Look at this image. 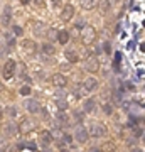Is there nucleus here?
I'll use <instances>...</instances> for the list:
<instances>
[{"mask_svg": "<svg viewBox=\"0 0 145 152\" xmlns=\"http://www.w3.org/2000/svg\"><path fill=\"white\" fill-rule=\"evenodd\" d=\"M98 34H96V29L93 26H85V27L79 29V41L83 42V46H91L95 41H96Z\"/></svg>", "mask_w": 145, "mask_h": 152, "instance_id": "f257e3e1", "label": "nucleus"}, {"mask_svg": "<svg viewBox=\"0 0 145 152\" xmlns=\"http://www.w3.org/2000/svg\"><path fill=\"white\" fill-rule=\"evenodd\" d=\"M88 134L90 137H95V139H100V137H106L108 135V129L103 122H93L88 129Z\"/></svg>", "mask_w": 145, "mask_h": 152, "instance_id": "f03ea898", "label": "nucleus"}, {"mask_svg": "<svg viewBox=\"0 0 145 152\" xmlns=\"http://www.w3.org/2000/svg\"><path fill=\"white\" fill-rule=\"evenodd\" d=\"M85 69L88 71V73H98V71H100V59H98L96 54L86 56V59H85Z\"/></svg>", "mask_w": 145, "mask_h": 152, "instance_id": "7ed1b4c3", "label": "nucleus"}, {"mask_svg": "<svg viewBox=\"0 0 145 152\" xmlns=\"http://www.w3.org/2000/svg\"><path fill=\"white\" fill-rule=\"evenodd\" d=\"M74 139L79 142V144H86V142L90 140V134H88V129H86L85 125H81V124L76 125V129H74Z\"/></svg>", "mask_w": 145, "mask_h": 152, "instance_id": "20e7f679", "label": "nucleus"}, {"mask_svg": "<svg viewBox=\"0 0 145 152\" xmlns=\"http://www.w3.org/2000/svg\"><path fill=\"white\" fill-rule=\"evenodd\" d=\"M76 15V9L73 4H66L64 7H63V10H61V20L63 22H71L73 19H74Z\"/></svg>", "mask_w": 145, "mask_h": 152, "instance_id": "39448f33", "label": "nucleus"}, {"mask_svg": "<svg viewBox=\"0 0 145 152\" xmlns=\"http://www.w3.org/2000/svg\"><path fill=\"white\" fill-rule=\"evenodd\" d=\"M15 71H17V63L14 59H7L5 64H4V71H2L4 73V78L5 80H10Z\"/></svg>", "mask_w": 145, "mask_h": 152, "instance_id": "423d86ee", "label": "nucleus"}, {"mask_svg": "<svg viewBox=\"0 0 145 152\" xmlns=\"http://www.w3.org/2000/svg\"><path fill=\"white\" fill-rule=\"evenodd\" d=\"M17 129H19V132H20L22 135H27L29 132L36 130V124H34L32 120H29V118H24V120L20 122V124L17 125Z\"/></svg>", "mask_w": 145, "mask_h": 152, "instance_id": "0eeeda50", "label": "nucleus"}, {"mask_svg": "<svg viewBox=\"0 0 145 152\" xmlns=\"http://www.w3.org/2000/svg\"><path fill=\"white\" fill-rule=\"evenodd\" d=\"M51 83H52L56 88H66L68 86V78H66L63 73H54L52 76H51Z\"/></svg>", "mask_w": 145, "mask_h": 152, "instance_id": "6e6552de", "label": "nucleus"}, {"mask_svg": "<svg viewBox=\"0 0 145 152\" xmlns=\"http://www.w3.org/2000/svg\"><path fill=\"white\" fill-rule=\"evenodd\" d=\"M32 32H34V36L36 37H46V32H47V29H46V24L44 22H39V20H36V22H32Z\"/></svg>", "mask_w": 145, "mask_h": 152, "instance_id": "1a4fd4ad", "label": "nucleus"}, {"mask_svg": "<svg viewBox=\"0 0 145 152\" xmlns=\"http://www.w3.org/2000/svg\"><path fill=\"white\" fill-rule=\"evenodd\" d=\"M98 85H100V83H98V80L95 78V76H88L85 81H83L85 91H95V90L98 88Z\"/></svg>", "mask_w": 145, "mask_h": 152, "instance_id": "9d476101", "label": "nucleus"}, {"mask_svg": "<svg viewBox=\"0 0 145 152\" xmlns=\"http://www.w3.org/2000/svg\"><path fill=\"white\" fill-rule=\"evenodd\" d=\"M26 110L29 112V113H39V112L42 110V107H41V103H39L37 100L31 98V100L26 102Z\"/></svg>", "mask_w": 145, "mask_h": 152, "instance_id": "9b49d317", "label": "nucleus"}, {"mask_svg": "<svg viewBox=\"0 0 145 152\" xmlns=\"http://www.w3.org/2000/svg\"><path fill=\"white\" fill-rule=\"evenodd\" d=\"M95 110H96V100L93 96L86 98L85 102H83V112L85 113H93Z\"/></svg>", "mask_w": 145, "mask_h": 152, "instance_id": "f8f14e48", "label": "nucleus"}, {"mask_svg": "<svg viewBox=\"0 0 145 152\" xmlns=\"http://www.w3.org/2000/svg\"><path fill=\"white\" fill-rule=\"evenodd\" d=\"M39 142L42 144L44 147H47L49 144H52V132H49V130H41L39 132Z\"/></svg>", "mask_w": 145, "mask_h": 152, "instance_id": "ddd939ff", "label": "nucleus"}, {"mask_svg": "<svg viewBox=\"0 0 145 152\" xmlns=\"http://www.w3.org/2000/svg\"><path fill=\"white\" fill-rule=\"evenodd\" d=\"M56 122L59 124V127H66V125H69V122H71V117L66 112H58L56 113Z\"/></svg>", "mask_w": 145, "mask_h": 152, "instance_id": "4468645a", "label": "nucleus"}, {"mask_svg": "<svg viewBox=\"0 0 145 152\" xmlns=\"http://www.w3.org/2000/svg\"><path fill=\"white\" fill-rule=\"evenodd\" d=\"M20 44H22V48H24V51H26L27 54H34L36 49H37V46H36V42H34L32 39H24Z\"/></svg>", "mask_w": 145, "mask_h": 152, "instance_id": "2eb2a0df", "label": "nucleus"}, {"mask_svg": "<svg viewBox=\"0 0 145 152\" xmlns=\"http://www.w3.org/2000/svg\"><path fill=\"white\" fill-rule=\"evenodd\" d=\"M69 32L66 31V29H61V31H58V37H56V42H59L61 46H66V44L69 42Z\"/></svg>", "mask_w": 145, "mask_h": 152, "instance_id": "dca6fc26", "label": "nucleus"}, {"mask_svg": "<svg viewBox=\"0 0 145 152\" xmlns=\"http://www.w3.org/2000/svg\"><path fill=\"white\" fill-rule=\"evenodd\" d=\"M83 10H95L100 5V0H79Z\"/></svg>", "mask_w": 145, "mask_h": 152, "instance_id": "f3484780", "label": "nucleus"}, {"mask_svg": "<svg viewBox=\"0 0 145 152\" xmlns=\"http://www.w3.org/2000/svg\"><path fill=\"white\" fill-rule=\"evenodd\" d=\"M64 58H66L68 63H71V64H74V63L79 61V54L76 53L74 49H66V51H64Z\"/></svg>", "mask_w": 145, "mask_h": 152, "instance_id": "a211bd4d", "label": "nucleus"}, {"mask_svg": "<svg viewBox=\"0 0 145 152\" xmlns=\"http://www.w3.org/2000/svg\"><path fill=\"white\" fill-rule=\"evenodd\" d=\"M41 51H42V54H44V56H54L58 49H56V46H54V44L44 42L42 46H41Z\"/></svg>", "mask_w": 145, "mask_h": 152, "instance_id": "6ab92c4d", "label": "nucleus"}, {"mask_svg": "<svg viewBox=\"0 0 145 152\" xmlns=\"http://www.w3.org/2000/svg\"><path fill=\"white\" fill-rule=\"evenodd\" d=\"M10 20H12V7L5 5L4 7V15H2V24H4V26H9Z\"/></svg>", "mask_w": 145, "mask_h": 152, "instance_id": "aec40b11", "label": "nucleus"}, {"mask_svg": "<svg viewBox=\"0 0 145 152\" xmlns=\"http://www.w3.org/2000/svg\"><path fill=\"white\" fill-rule=\"evenodd\" d=\"M56 107L61 112H68V108H69V105H68V102H66L64 98H56Z\"/></svg>", "mask_w": 145, "mask_h": 152, "instance_id": "412c9836", "label": "nucleus"}, {"mask_svg": "<svg viewBox=\"0 0 145 152\" xmlns=\"http://www.w3.org/2000/svg\"><path fill=\"white\" fill-rule=\"evenodd\" d=\"M101 108H103V112H105L106 115H113V112H115V107H113V103H110V102L103 103Z\"/></svg>", "mask_w": 145, "mask_h": 152, "instance_id": "4be33fe9", "label": "nucleus"}, {"mask_svg": "<svg viewBox=\"0 0 145 152\" xmlns=\"http://www.w3.org/2000/svg\"><path fill=\"white\" fill-rule=\"evenodd\" d=\"M46 36L51 39V42H56V37H58V29H47Z\"/></svg>", "mask_w": 145, "mask_h": 152, "instance_id": "5701e85b", "label": "nucleus"}, {"mask_svg": "<svg viewBox=\"0 0 145 152\" xmlns=\"http://www.w3.org/2000/svg\"><path fill=\"white\" fill-rule=\"evenodd\" d=\"M68 32H69V37H74V39L79 37V27H78V26L71 27V31H68Z\"/></svg>", "mask_w": 145, "mask_h": 152, "instance_id": "b1692460", "label": "nucleus"}, {"mask_svg": "<svg viewBox=\"0 0 145 152\" xmlns=\"http://www.w3.org/2000/svg\"><path fill=\"white\" fill-rule=\"evenodd\" d=\"M12 34H14L15 37H20L22 34H24V31H22L20 26H14V27H12Z\"/></svg>", "mask_w": 145, "mask_h": 152, "instance_id": "393cba45", "label": "nucleus"}, {"mask_svg": "<svg viewBox=\"0 0 145 152\" xmlns=\"http://www.w3.org/2000/svg\"><path fill=\"white\" fill-rule=\"evenodd\" d=\"M100 149H101V151H115V144H113V142H105Z\"/></svg>", "mask_w": 145, "mask_h": 152, "instance_id": "a878e982", "label": "nucleus"}, {"mask_svg": "<svg viewBox=\"0 0 145 152\" xmlns=\"http://www.w3.org/2000/svg\"><path fill=\"white\" fill-rule=\"evenodd\" d=\"M19 93H20L22 96H29V95H31V86H22L20 90H19Z\"/></svg>", "mask_w": 145, "mask_h": 152, "instance_id": "bb28decb", "label": "nucleus"}, {"mask_svg": "<svg viewBox=\"0 0 145 152\" xmlns=\"http://www.w3.org/2000/svg\"><path fill=\"white\" fill-rule=\"evenodd\" d=\"M73 115H74V118L78 120V124H83V117H85L86 113H85V112H74Z\"/></svg>", "mask_w": 145, "mask_h": 152, "instance_id": "cd10ccee", "label": "nucleus"}, {"mask_svg": "<svg viewBox=\"0 0 145 152\" xmlns=\"http://www.w3.org/2000/svg\"><path fill=\"white\" fill-rule=\"evenodd\" d=\"M7 129H9V135H12V134H17V132H19L17 125H14V124H9V125H7Z\"/></svg>", "mask_w": 145, "mask_h": 152, "instance_id": "c85d7f7f", "label": "nucleus"}, {"mask_svg": "<svg viewBox=\"0 0 145 152\" xmlns=\"http://www.w3.org/2000/svg\"><path fill=\"white\" fill-rule=\"evenodd\" d=\"M4 149H9V142H7L5 137H4V139H0V151H4Z\"/></svg>", "mask_w": 145, "mask_h": 152, "instance_id": "c756f323", "label": "nucleus"}, {"mask_svg": "<svg viewBox=\"0 0 145 152\" xmlns=\"http://www.w3.org/2000/svg\"><path fill=\"white\" fill-rule=\"evenodd\" d=\"M63 142H64V144H71V142H73V137H71L69 134H64V135H63Z\"/></svg>", "mask_w": 145, "mask_h": 152, "instance_id": "7c9ffc66", "label": "nucleus"}, {"mask_svg": "<svg viewBox=\"0 0 145 152\" xmlns=\"http://www.w3.org/2000/svg\"><path fill=\"white\" fill-rule=\"evenodd\" d=\"M7 113L10 115V117H15L17 112H15V108H14V107H9V108H7Z\"/></svg>", "mask_w": 145, "mask_h": 152, "instance_id": "2f4dec72", "label": "nucleus"}, {"mask_svg": "<svg viewBox=\"0 0 145 152\" xmlns=\"http://www.w3.org/2000/svg\"><path fill=\"white\" fill-rule=\"evenodd\" d=\"M56 98H64V91H63V88H58V91H56Z\"/></svg>", "mask_w": 145, "mask_h": 152, "instance_id": "473e14b6", "label": "nucleus"}, {"mask_svg": "<svg viewBox=\"0 0 145 152\" xmlns=\"http://www.w3.org/2000/svg\"><path fill=\"white\" fill-rule=\"evenodd\" d=\"M22 4H24V5H27V4H31V2H32V0H20Z\"/></svg>", "mask_w": 145, "mask_h": 152, "instance_id": "72a5a7b5", "label": "nucleus"}, {"mask_svg": "<svg viewBox=\"0 0 145 152\" xmlns=\"http://www.w3.org/2000/svg\"><path fill=\"white\" fill-rule=\"evenodd\" d=\"M4 90H5V85H4V83L0 81V91H4Z\"/></svg>", "mask_w": 145, "mask_h": 152, "instance_id": "f704fd0d", "label": "nucleus"}, {"mask_svg": "<svg viewBox=\"0 0 145 152\" xmlns=\"http://www.w3.org/2000/svg\"><path fill=\"white\" fill-rule=\"evenodd\" d=\"M2 115H4V112H2V108H0V118H2Z\"/></svg>", "mask_w": 145, "mask_h": 152, "instance_id": "c9c22d12", "label": "nucleus"}]
</instances>
